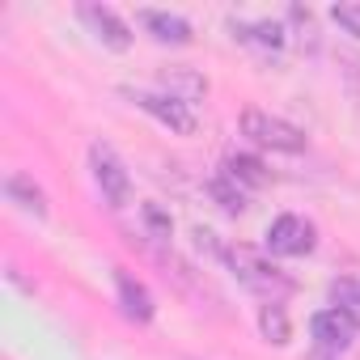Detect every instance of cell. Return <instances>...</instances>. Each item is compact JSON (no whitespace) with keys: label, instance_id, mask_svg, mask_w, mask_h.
I'll return each mask as SVG.
<instances>
[{"label":"cell","instance_id":"6da1fadb","mask_svg":"<svg viewBox=\"0 0 360 360\" xmlns=\"http://www.w3.org/2000/svg\"><path fill=\"white\" fill-rule=\"evenodd\" d=\"M225 263H229V271L238 276V284H246L255 297H263V305L267 301H284V297H292L297 292V280L288 276V271H280L263 250H255V246H229L225 250Z\"/></svg>","mask_w":360,"mask_h":360},{"label":"cell","instance_id":"7a4b0ae2","mask_svg":"<svg viewBox=\"0 0 360 360\" xmlns=\"http://www.w3.org/2000/svg\"><path fill=\"white\" fill-rule=\"evenodd\" d=\"M89 169H94V183H98L106 208L119 212V208L131 204V174H127V165L119 161V153L110 144H102V140L89 144Z\"/></svg>","mask_w":360,"mask_h":360},{"label":"cell","instance_id":"3957f363","mask_svg":"<svg viewBox=\"0 0 360 360\" xmlns=\"http://www.w3.org/2000/svg\"><path fill=\"white\" fill-rule=\"evenodd\" d=\"M242 136L259 148H271V153H305V131L292 127L288 119H276L259 106H250L242 115Z\"/></svg>","mask_w":360,"mask_h":360},{"label":"cell","instance_id":"277c9868","mask_svg":"<svg viewBox=\"0 0 360 360\" xmlns=\"http://www.w3.org/2000/svg\"><path fill=\"white\" fill-rule=\"evenodd\" d=\"M314 246H318V229L305 217L284 212L267 225V250L280 259H305V255H314Z\"/></svg>","mask_w":360,"mask_h":360},{"label":"cell","instance_id":"5b68a950","mask_svg":"<svg viewBox=\"0 0 360 360\" xmlns=\"http://www.w3.org/2000/svg\"><path fill=\"white\" fill-rule=\"evenodd\" d=\"M144 115H153L161 127H169L174 136H191L195 131V115H191V106L187 102H178V98H169V94H153V89H123Z\"/></svg>","mask_w":360,"mask_h":360},{"label":"cell","instance_id":"8992f818","mask_svg":"<svg viewBox=\"0 0 360 360\" xmlns=\"http://www.w3.org/2000/svg\"><path fill=\"white\" fill-rule=\"evenodd\" d=\"M356 330H360V322H356L347 309H339V305L318 309V314L309 318V335H314L318 347H326V352H343V347H352V343H356Z\"/></svg>","mask_w":360,"mask_h":360},{"label":"cell","instance_id":"52a82bcc","mask_svg":"<svg viewBox=\"0 0 360 360\" xmlns=\"http://www.w3.org/2000/svg\"><path fill=\"white\" fill-rule=\"evenodd\" d=\"M77 18L94 30V39H98L102 47H110V51H127V47H131V30H127V22H123L110 5H81Z\"/></svg>","mask_w":360,"mask_h":360},{"label":"cell","instance_id":"ba28073f","mask_svg":"<svg viewBox=\"0 0 360 360\" xmlns=\"http://www.w3.org/2000/svg\"><path fill=\"white\" fill-rule=\"evenodd\" d=\"M115 288H119V309H123V318L127 322H153V314H157V305H153V292L131 276V271H123V267H115Z\"/></svg>","mask_w":360,"mask_h":360},{"label":"cell","instance_id":"9c48e42d","mask_svg":"<svg viewBox=\"0 0 360 360\" xmlns=\"http://www.w3.org/2000/svg\"><path fill=\"white\" fill-rule=\"evenodd\" d=\"M140 26H144L157 43H169V47H187V43L195 39L187 18L165 13V9H140Z\"/></svg>","mask_w":360,"mask_h":360},{"label":"cell","instance_id":"30bf717a","mask_svg":"<svg viewBox=\"0 0 360 360\" xmlns=\"http://www.w3.org/2000/svg\"><path fill=\"white\" fill-rule=\"evenodd\" d=\"M5 195H9V204H18L22 212H34L39 221L47 217V195H43V187L34 183L30 174H22V169H13L9 178H5Z\"/></svg>","mask_w":360,"mask_h":360},{"label":"cell","instance_id":"8fae6325","mask_svg":"<svg viewBox=\"0 0 360 360\" xmlns=\"http://www.w3.org/2000/svg\"><path fill=\"white\" fill-rule=\"evenodd\" d=\"M229 30H233V39L238 43H250V47H259V51H280L284 47V26L280 22H229Z\"/></svg>","mask_w":360,"mask_h":360},{"label":"cell","instance_id":"7c38bea8","mask_svg":"<svg viewBox=\"0 0 360 360\" xmlns=\"http://www.w3.org/2000/svg\"><path fill=\"white\" fill-rule=\"evenodd\" d=\"M161 94H169V98L191 106V102H200L208 94V81L195 68H169V72H161Z\"/></svg>","mask_w":360,"mask_h":360},{"label":"cell","instance_id":"4fadbf2b","mask_svg":"<svg viewBox=\"0 0 360 360\" xmlns=\"http://www.w3.org/2000/svg\"><path fill=\"white\" fill-rule=\"evenodd\" d=\"M225 174L233 178L238 187H250V191H263V187L271 183V169H267L259 157H250V153H233V157L225 161Z\"/></svg>","mask_w":360,"mask_h":360},{"label":"cell","instance_id":"5bb4252c","mask_svg":"<svg viewBox=\"0 0 360 360\" xmlns=\"http://www.w3.org/2000/svg\"><path fill=\"white\" fill-rule=\"evenodd\" d=\"M259 330H263V339H267V343L284 347V343L292 339V326H288V314H284V305H276V301L259 305Z\"/></svg>","mask_w":360,"mask_h":360},{"label":"cell","instance_id":"9a60e30c","mask_svg":"<svg viewBox=\"0 0 360 360\" xmlns=\"http://www.w3.org/2000/svg\"><path fill=\"white\" fill-rule=\"evenodd\" d=\"M208 195H212L229 217H242V212H246V195H242V187L233 183L229 174H217V178H212V183H208Z\"/></svg>","mask_w":360,"mask_h":360},{"label":"cell","instance_id":"2e32d148","mask_svg":"<svg viewBox=\"0 0 360 360\" xmlns=\"http://www.w3.org/2000/svg\"><path fill=\"white\" fill-rule=\"evenodd\" d=\"M140 221L148 225V238H157V242H169V233H174V221H169V212H165L161 204H144V208H140Z\"/></svg>","mask_w":360,"mask_h":360},{"label":"cell","instance_id":"e0dca14e","mask_svg":"<svg viewBox=\"0 0 360 360\" xmlns=\"http://www.w3.org/2000/svg\"><path fill=\"white\" fill-rule=\"evenodd\" d=\"M330 301L360 322V280H335L330 284Z\"/></svg>","mask_w":360,"mask_h":360},{"label":"cell","instance_id":"ac0fdd59","mask_svg":"<svg viewBox=\"0 0 360 360\" xmlns=\"http://www.w3.org/2000/svg\"><path fill=\"white\" fill-rule=\"evenodd\" d=\"M330 22L343 30V34H352V39H360V5H330Z\"/></svg>","mask_w":360,"mask_h":360},{"label":"cell","instance_id":"d6986e66","mask_svg":"<svg viewBox=\"0 0 360 360\" xmlns=\"http://www.w3.org/2000/svg\"><path fill=\"white\" fill-rule=\"evenodd\" d=\"M195 246H200V250H208V255H221V259H225V250H229V246H221V242H217V233H212V229H195Z\"/></svg>","mask_w":360,"mask_h":360}]
</instances>
